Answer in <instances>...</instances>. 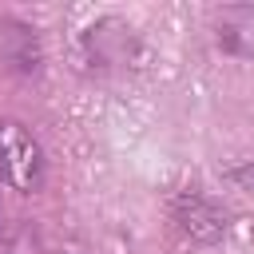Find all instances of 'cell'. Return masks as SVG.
I'll list each match as a JSON object with an SVG mask.
<instances>
[{
    "mask_svg": "<svg viewBox=\"0 0 254 254\" xmlns=\"http://www.w3.org/2000/svg\"><path fill=\"white\" fill-rule=\"evenodd\" d=\"M44 175L48 159L40 139L16 119H0V183H8L20 194H32L44 187Z\"/></svg>",
    "mask_w": 254,
    "mask_h": 254,
    "instance_id": "cell-1",
    "label": "cell"
},
{
    "mask_svg": "<svg viewBox=\"0 0 254 254\" xmlns=\"http://www.w3.org/2000/svg\"><path fill=\"white\" fill-rule=\"evenodd\" d=\"M83 60L91 67H115V64H127L131 60V48H135V28L123 24V20H99L83 32Z\"/></svg>",
    "mask_w": 254,
    "mask_h": 254,
    "instance_id": "cell-2",
    "label": "cell"
},
{
    "mask_svg": "<svg viewBox=\"0 0 254 254\" xmlns=\"http://www.w3.org/2000/svg\"><path fill=\"white\" fill-rule=\"evenodd\" d=\"M171 218L179 222L183 234H190V238H198V242H214V238L226 234V214H222L202 190H183V194H175Z\"/></svg>",
    "mask_w": 254,
    "mask_h": 254,
    "instance_id": "cell-3",
    "label": "cell"
},
{
    "mask_svg": "<svg viewBox=\"0 0 254 254\" xmlns=\"http://www.w3.org/2000/svg\"><path fill=\"white\" fill-rule=\"evenodd\" d=\"M214 44L234 60H254V4H222L210 16Z\"/></svg>",
    "mask_w": 254,
    "mask_h": 254,
    "instance_id": "cell-4",
    "label": "cell"
},
{
    "mask_svg": "<svg viewBox=\"0 0 254 254\" xmlns=\"http://www.w3.org/2000/svg\"><path fill=\"white\" fill-rule=\"evenodd\" d=\"M0 48H4V56L12 60V67L36 71V64H40V44H36V36H32L28 24L4 20V24H0Z\"/></svg>",
    "mask_w": 254,
    "mask_h": 254,
    "instance_id": "cell-5",
    "label": "cell"
}]
</instances>
